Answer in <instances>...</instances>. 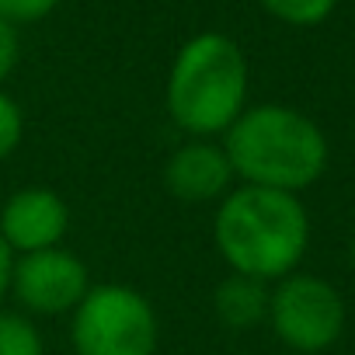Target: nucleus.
<instances>
[{"mask_svg": "<svg viewBox=\"0 0 355 355\" xmlns=\"http://www.w3.org/2000/svg\"><path fill=\"white\" fill-rule=\"evenodd\" d=\"M275 338L303 355L331 348L345 331V300L341 293L306 272H293L279 282H272L268 296V320Z\"/></svg>", "mask_w": 355, "mask_h": 355, "instance_id": "39448f33", "label": "nucleus"}, {"mask_svg": "<svg viewBox=\"0 0 355 355\" xmlns=\"http://www.w3.org/2000/svg\"><path fill=\"white\" fill-rule=\"evenodd\" d=\"M0 355H46L42 331L28 313L0 306Z\"/></svg>", "mask_w": 355, "mask_h": 355, "instance_id": "9d476101", "label": "nucleus"}, {"mask_svg": "<svg viewBox=\"0 0 355 355\" xmlns=\"http://www.w3.org/2000/svg\"><path fill=\"white\" fill-rule=\"evenodd\" d=\"M15 251L4 244V237H0V303H4L11 296V275H15Z\"/></svg>", "mask_w": 355, "mask_h": 355, "instance_id": "2eb2a0df", "label": "nucleus"}, {"mask_svg": "<svg viewBox=\"0 0 355 355\" xmlns=\"http://www.w3.org/2000/svg\"><path fill=\"white\" fill-rule=\"evenodd\" d=\"M220 143L241 185L289 196L310 189L331 157L324 129L289 105H248Z\"/></svg>", "mask_w": 355, "mask_h": 355, "instance_id": "f03ea898", "label": "nucleus"}, {"mask_svg": "<svg viewBox=\"0 0 355 355\" xmlns=\"http://www.w3.org/2000/svg\"><path fill=\"white\" fill-rule=\"evenodd\" d=\"M70 230V206L46 185H28L8 196L0 206V237L15 254H35L63 248Z\"/></svg>", "mask_w": 355, "mask_h": 355, "instance_id": "0eeeda50", "label": "nucleus"}, {"mask_svg": "<svg viewBox=\"0 0 355 355\" xmlns=\"http://www.w3.org/2000/svg\"><path fill=\"white\" fill-rule=\"evenodd\" d=\"M352 261H355V234H352Z\"/></svg>", "mask_w": 355, "mask_h": 355, "instance_id": "dca6fc26", "label": "nucleus"}, {"mask_svg": "<svg viewBox=\"0 0 355 355\" xmlns=\"http://www.w3.org/2000/svg\"><path fill=\"white\" fill-rule=\"evenodd\" d=\"M268 296H272V286L268 282H258V279H248V275H227L216 293H213V310L220 317L223 327L230 331H251L258 324L268 320Z\"/></svg>", "mask_w": 355, "mask_h": 355, "instance_id": "1a4fd4ad", "label": "nucleus"}, {"mask_svg": "<svg viewBox=\"0 0 355 355\" xmlns=\"http://www.w3.org/2000/svg\"><path fill=\"white\" fill-rule=\"evenodd\" d=\"M258 4L272 18H279V21L293 25V28H313V25L331 18V11L338 8V0H258Z\"/></svg>", "mask_w": 355, "mask_h": 355, "instance_id": "9b49d317", "label": "nucleus"}, {"mask_svg": "<svg viewBox=\"0 0 355 355\" xmlns=\"http://www.w3.org/2000/svg\"><path fill=\"white\" fill-rule=\"evenodd\" d=\"M213 244L234 275L279 282L293 275L310 248V216L300 196L237 185L220 199Z\"/></svg>", "mask_w": 355, "mask_h": 355, "instance_id": "f257e3e1", "label": "nucleus"}, {"mask_svg": "<svg viewBox=\"0 0 355 355\" xmlns=\"http://www.w3.org/2000/svg\"><path fill=\"white\" fill-rule=\"evenodd\" d=\"M87 289H91V272L67 248H49V251L15 258L11 296H15L18 310L28 317L73 313L77 303L87 296Z\"/></svg>", "mask_w": 355, "mask_h": 355, "instance_id": "423d86ee", "label": "nucleus"}, {"mask_svg": "<svg viewBox=\"0 0 355 355\" xmlns=\"http://www.w3.org/2000/svg\"><path fill=\"white\" fill-rule=\"evenodd\" d=\"M234 167L220 139H185L164 160V189L189 206L220 202L234 192Z\"/></svg>", "mask_w": 355, "mask_h": 355, "instance_id": "6e6552de", "label": "nucleus"}, {"mask_svg": "<svg viewBox=\"0 0 355 355\" xmlns=\"http://www.w3.org/2000/svg\"><path fill=\"white\" fill-rule=\"evenodd\" d=\"M18 56H21V42H18V28L11 21L0 18V87H4V80L15 73L18 67Z\"/></svg>", "mask_w": 355, "mask_h": 355, "instance_id": "4468645a", "label": "nucleus"}, {"mask_svg": "<svg viewBox=\"0 0 355 355\" xmlns=\"http://www.w3.org/2000/svg\"><path fill=\"white\" fill-rule=\"evenodd\" d=\"M25 139V112L21 105L0 87V164H4Z\"/></svg>", "mask_w": 355, "mask_h": 355, "instance_id": "f8f14e48", "label": "nucleus"}, {"mask_svg": "<svg viewBox=\"0 0 355 355\" xmlns=\"http://www.w3.org/2000/svg\"><path fill=\"white\" fill-rule=\"evenodd\" d=\"M63 0H0V18L11 21L15 28L18 25H32V21H42L46 15H53Z\"/></svg>", "mask_w": 355, "mask_h": 355, "instance_id": "ddd939ff", "label": "nucleus"}, {"mask_svg": "<svg viewBox=\"0 0 355 355\" xmlns=\"http://www.w3.org/2000/svg\"><path fill=\"white\" fill-rule=\"evenodd\" d=\"M70 345L73 355H157L160 320L139 289L101 282L70 313Z\"/></svg>", "mask_w": 355, "mask_h": 355, "instance_id": "20e7f679", "label": "nucleus"}, {"mask_svg": "<svg viewBox=\"0 0 355 355\" xmlns=\"http://www.w3.org/2000/svg\"><path fill=\"white\" fill-rule=\"evenodd\" d=\"M248 56L223 32H199L178 49L164 105L171 122L189 139H223L248 108Z\"/></svg>", "mask_w": 355, "mask_h": 355, "instance_id": "7ed1b4c3", "label": "nucleus"}]
</instances>
